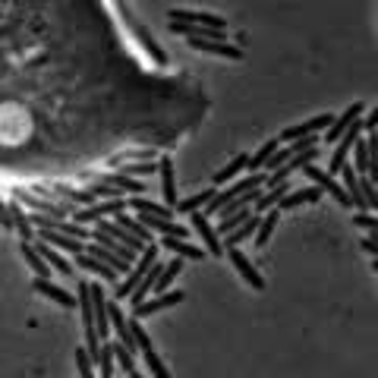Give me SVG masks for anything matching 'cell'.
<instances>
[{"label":"cell","mask_w":378,"mask_h":378,"mask_svg":"<svg viewBox=\"0 0 378 378\" xmlns=\"http://www.w3.org/2000/svg\"><path fill=\"white\" fill-rule=\"evenodd\" d=\"M117 10H120V16H123V23L129 26V32L136 35V41H139V45L145 48V54H148L155 63H161V67H164V63H171V57H167V50H164V48L155 41V35L148 32V26H142L139 19L133 16V10H129V6L123 4V0H117Z\"/></svg>","instance_id":"cell-1"},{"label":"cell","mask_w":378,"mask_h":378,"mask_svg":"<svg viewBox=\"0 0 378 378\" xmlns=\"http://www.w3.org/2000/svg\"><path fill=\"white\" fill-rule=\"evenodd\" d=\"M158 261V246L155 243H148L145 246V249L139 252V256H136V261H133V268H129L126 271V278H123L117 287H114V300H126L129 293H133L136 287H139V281L145 278V271H148L151 265H155Z\"/></svg>","instance_id":"cell-2"},{"label":"cell","mask_w":378,"mask_h":378,"mask_svg":"<svg viewBox=\"0 0 378 378\" xmlns=\"http://www.w3.org/2000/svg\"><path fill=\"white\" fill-rule=\"evenodd\" d=\"M303 173H306V180L315 189H322V195L328 193L338 205H350V199H347V193H344V186H340V180L338 177H331L325 167H318V164H306L303 167Z\"/></svg>","instance_id":"cell-3"},{"label":"cell","mask_w":378,"mask_h":378,"mask_svg":"<svg viewBox=\"0 0 378 378\" xmlns=\"http://www.w3.org/2000/svg\"><path fill=\"white\" fill-rule=\"evenodd\" d=\"M360 136H362V117H360V120H353L350 126H347L344 133H340V139L334 142V155H331L328 167H325V171H328L331 177H338V173H340V167L347 164V158H350V148H353V142L360 139Z\"/></svg>","instance_id":"cell-4"},{"label":"cell","mask_w":378,"mask_h":378,"mask_svg":"<svg viewBox=\"0 0 378 378\" xmlns=\"http://www.w3.org/2000/svg\"><path fill=\"white\" fill-rule=\"evenodd\" d=\"M117 212H126V199H101L89 208H72V221L89 227V224L101 221V217H107V215H117Z\"/></svg>","instance_id":"cell-5"},{"label":"cell","mask_w":378,"mask_h":378,"mask_svg":"<svg viewBox=\"0 0 378 378\" xmlns=\"http://www.w3.org/2000/svg\"><path fill=\"white\" fill-rule=\"evenodd\" d=\"M89 296H92V318H94V331H98L101 340L111 338V322H107V293H104V284L92 281L89 284Z\"/></svg>","instance_id":"cell-6"},{"label":"cell","mask_w":378,"mask_h":378,"mask_svg":"<svg viewBox=\"0 0 378 378\" xmlns=\"http://www.w3.org/2000/svg\"><path fill=\"white\" fill-rule=\"evenodd\" d=\"M186 300L183 290H167V293H155L151 300H142L139 306L133 309V318H148V315H158V312L171 309V306H180Z\"/></svg>","instance_id":"cell-7"},{"label":"cell","mask_w":378,"mask_h":378,"mask_svg":"<svg viewBox=\"0 0 378 378\" xmlns=\"http://www.w3.org/2000/svg\"><path fill=\"white\" fill-rule=\"evenodd\" d=\"M331 120H334V114H315V117L296 123V126H287L278 139L281 142H293V139H303V136H318V133H325V129L331 126Z\"/></svg>","instance_id":"cell-8"},{"label":"cell","mask_w":378,"mask_h":378,"mask_svg":"<svg viewBox=\"0 0 378 378\" xmlns=\"http://www.w3.org/2000/svg\"><path fill=\"white\" fill-rule=\"evenodd\" d=\"M227 259H230V265L237 268V274H239V278H243L246 284H249L252 290H265V278H261V271L256 268V261L246 256L239 246H237V249H227Z\"/></svg>","instance_id":"cell-9"},{"label":"cell","mask_w":378,"mask_h":378,"mask_svg":"<svg viewBox=\"0 0 378 378\" xmlns=\"http://www.w3.org/2000/svg\"><path fill=\"white\" fill-rule=\"evenodd\" d=\"M16 199L23 202V205L35 208V212L48 215V217H67V215H72V205H67V202L60 205V202H50V199H45V195L28 193V189H16Z\"/></svg>","instance_id":"cell-10"},{"label":"cell","mask_w":378,"mask_h":378,"mask_svg":"<svg viewBox=\"0 0 378 378\" xmlns=\"http://www.w3.org/2000/svg\"><path fill=\"white\" fill-rule=\"evenodd\" d=\"M158 177H161V195L167 208H177L180 202V189H177V167H173L171 158H158Z\"/></svg>","instance_id":"cell-11"},{"label":"cell","mask_w":378,"mask_h":378,"mask_svg":"<svg viewBox=\"0 0 378 378\" xmlns=\"http://www.w3.org/2000/svg\"><path fill=\"white\" fill-rule=\"evenodd\" d=\"M189 221H193V227H195V234H199V239L205 246L202 249L208 252V256H224V246H221V237H217V230H212V224H208V215H202V212H193L189 215Z\"/></svg>","instance_id":"cell-12"},{"label":"cell","mask_w":378,"mask_h":378,"mask_svg":"<svg viewBox=\"0 0 378 378\" xmlns=\"http://www.w3.org/2000/svg\"><path fill=\"white\" fill-rule=\"evenodd\" d=\"M167 19L171 23H186V26H212V28H227V19L224 16H215V13H199V10H167Z\"/></svg>","instance_id":"cell-13"},{"label":"cell","mask_w":378,"mask_h":378,"mask_svg":"<svg viewBox=\"0 0 378 378\" xmlns=\"http://www.w3.org/2000/svg\"><path fill=\"white\" fill-rule=\"evenodd\" d=\"M32 290L48 296L50 303H57V306H63V309H76V296H72L70 290H63L60 284H54L50 278H32Z\"/></svg>","instance_id":"cell-14"},{"label":"cell","mask_w":378,"mask_h":378,"mask_svg":"<svg viewBox=\"0 0 378 378\" xmlns=\"http://www.w3.org/2000/svg\"><path fill=\"white\" fill-rule=\"evenodd\" d=\"M362 114H366V104H362V101H353V104L347 107V111L340 114V117H334V120H331V126H328V129H325V133H322V142L334 145V142L340 139V133H344V129L350 126L353 120H360Z\"/></svg>","instance_id":"cell-15"},{"label":"cell","mask_w":378,"mask_h":378,"mask_svg":"<svg viewBox=\"0 0 378 378\" xmlns=\"http://www.w3.org/2000/svg\"><path fill=\"white\" fill-rule=\"evenodd\" d=\"M72 265H76V268H82V271H89V274H94V278H98L101 284H114V287L120 284V274L114 271L111 265H104V261H98L94 256H89V252H79Z\"/></svg>","instance_id":"cell-16"},{"label":"cell","mask_w":378,"mask_h":378,"mask_svg":"<svg viewBox=\"0 0 378 378\" xmlns=\"http://www.w3.org/2000/svg\"><path fill=\"white\" fill-rule=\"evenodd\" d=\"M38 239H41V243H48L50 249L70 252V256L85 252V243H89V239H76V237H67V234H57V230H38Z\"/></svg>","instance_id":"cell-17"},{"label":"cell","mask_w":378,"mask_h":378,"mask_svg":"<svg viewBox=\"0 0 378 378\" xmlns=\"http://www.w3.org/2000/svg\"><path fill=\"white\" fill-rule=\"evenodd\" d=\"M139 221L151 234H161V237H180V239H189V227L173 217H151V215H139Z\"/></svg>","instance_id":"cell-18"},{"label":"cell","mask_w":378,"mask_h":378,"mask_svg":"<svg viewBox=\"0 0 378 378\" xmlns=\"http://www.w3.org/2000/svg\"><path fill=\"white\" fill-rule=\"evenodd\" d=\"M322 199V189L315 186H303V189H290V193L281 195V202L274 208L278 212H287V208H303V205H315V202Z\"/></svg>","instance_id":"cell-19"},{"label":"cell","mask_w":378,"mask_h":378,"mask_svg":"<svg viewBox=\"0 0 378 378\" xmlns=\"http://www.w3.org/2000/svg\"><path fill=\"white\" fill-rule=\"evenodd\" d=\"M281 215L284 212H278V208H268V212L259 217V227H256V234H252V246H256V249H265V246L271 243L274 230H278V224H281Z\"/></svg>","instance_id":"cell-20"},{"label":"cell","mask_w":378,"mask_h":378,"mask_svg":"<svg viewBox=\"0 0 378 378\" xmlns=\"http://www.w3.org/2000/svg\"><path fill=\"white\" fill-rule=\"evenodd\" d=\"M94 224H98V227H94V230H101V234L114 237V239H117V243H123V246H126V249H133L136 256H139V252L145 249V243H142V239H136L133 234H129V230H123L117 221H107V217H101V221H94Z\"/></svg>","instance_id":"cell-21"},{"label":"cell","mask_w":378,"mask_h":378,"mask_svg":"<svg viewBox=\"0 0 378 378\" xmlns=\"http://www.w3.org/2000/svg\"><path fill=\"white\" fill-rule=\"evenodd\" d=\"M158 243L164 246V249H171L177 259H189V261H202L208 256L202 246H195V243H189V239H180V237H161Z\"/></svg>","instance_id":"cell-22"},{"label":"cell","mask_w":378,"mask_h":378,"mask_svg":"<svg viewBox=\"0 0 378 378\" xmlns=\"http://www.w3.org/2000/svg\"><path fill=\"white\" fill-rule=\"evenodd\" d=\"M10 217H13V230L19 234V239H23V243H32V239H35V224H32V215L26 212L19 199L10 202Z\"/></svg>","instance_id":"cell-23"},{"label":"cell","mask_w":378,"mask_h":378,"mask_svg":"<svg viewBox=\"0 0 378 378\" xmlns=\"http://www.w3.org/2000/svg\"><path fill=\"white\" fill-rule=\"evenodd\" d=\"M35 249L41 252V259L48 261L50 271H54V274H63V278H72V274H76V265H72V261H70L67 256H63V252L50 249V246H48V243H41V239H38V246H35Z\"/></svg>","instance_id":"cell-24"},{"label":"cell","mask_w":378,"mask_h":378,"mask_svg":"<svg viewBox=\"0 0 378 378\" xmlns=\"http://www.w3.org/2000/svg\"><path fill=\"white\" fill-rule=\"evenodd\" d=\"M189 48L202 50V54L224 57V60H243V48L230 45V41H189Z\"/></svg>","instance_id":"cell-25"},{"label":"cell","mask_w":378,"mask_h":378,"mask_svg":"<svg viewBox=\"0 0 378 378\" xmlns=\"http://www.w3.org/2000/svg\"><path fill=\"white\" fill-rule=\"evenodd\" d=\"M350 155H353V171L360 173V177H375V161H372V151H369V145H366V139H362V136L353 142Z\"/></svg>","instance_id":"cell-26"},{"label":"cell","mask_w":378,"mask_h":378,"mask_svg":"<svg viewBox=\"0 0 378 378\" xmlns=\"http://www.w3.org/2000/svg\"><path fill=\"white\" fill-rule=\"evenodd\" d=\"M259 217H261V215H249L243 224H239V227H234L230 234H224V239H221L224 249H237L239 243L252 239V234H256V227H259Z\"/></svg>","instance_id":"cell-27"},{"label":"cell","mask_w":378,"mask_h":378,"mask_svg":"<svg viewBox=\"0 0 378 378\" xmlns=\"http://www.w3.org/2000/svg\"><path fill=\"white\" fill-rule=\"evenodd\" d=\"M101 183H107V186H114V189H120L123 195H142L145 186L142 180H136V177H126V173H120V171H114V173H104L101 177Z\"/></svg>","instance_id":"cell-28"},{"label":"cell","mask_w":378,"mask_h":378,"mask_svg":"<svg viewBox=\"0 0 378 378\" xmlns=\"http://www.w3.org/2000/svg\"><path fill=\"white\" fill-rule=\"evenodd\" d=\"M246 161H249V151H239V155H237V158H234V161H230V164H224L221 171H215V177H212L215 189H217V186H227L230 180H237L239 173L246 171Z\"/></svg>","instance_id":"cell-29"},{"label":"cell","mask_w":378,"mask_h":378,"mask_svg":"<svg viewBox=\"0 0 378 378\" xmlns=\"http://www.w3.org/2000/svg\"><path fill=\"white\" fill-rule=\"evenodd\" d=\"M114 221H117L123 230H129V234H133L136 239H142L145 246H148V243H155V234H151V230L145 227V224L139 221V217H133L129 212H117V215H114Z\"/></svg>","instance_id":"cell-30"},{"label":"cell","mask_w":378,"mask_h":378,"mask_svg":"<svg viewBox=\"0 0 378 378\" xmlns=\"http://www.w3.org/2000/svg\"><path fill=\"white\" fill-rule=\"evenodd\" d=\"M19 252H23V259H26V265L32 268V274L35 278H50V265L45 259H41V252L35 249V243H19Z\"/></svg>","instance_id":"cell-31"},{"label":"cell","mask_w":378,"mask_h":378,"mask_svg":"<svg viewBox=\"0 0 378 378\" xmlns=\"http://www.w3.org/2000/svg\"><path fill=\"white\" fill-rule=\"evenodd\" d=\"M89 239H92V243H98V246H104L107 252H114V256L123 259L126 265H133V261H136V252H133V249H126L123 243H117V239L107 237V234H101V230H92V237H89Z\"/></svg>","instance_id":"cell-32"},{"label":"cell","mask_w":378,"mask_h":378,"mask_svg":"<svg viewBox=\"0 0 378 378\" xmlns=\"http://www.w3.org/2000/svg\"><path fill=\"white\" fill-rule=\"evenodd\" d=\"M215 193H217V189H199V193H193V195H186V199H180L173 212H180V215L202 212V208H205L208 202H212V195H215Z\"/></svg>","instance_id":"cell-33"},{"label":"cell","mask_w":378,"mask_h":378,"mask_svg":"<svg viewBox=\"0 0 378 378\" xmlns=\"http://www.w3.org/2000/svg\"><path fill=\"white\" fill-rule=\"evenodd\" d=\"M85 252H89V256H94L98 261H104V265H111L117 274H126L129 268H133V265H126V261H123V259H117V256H114V252H107L104 246H98V243H85Z\"/></svg>","instance_id":"cell-34"},{"label":"cell","mask_w":378,"mask_h":378,"mask_svg":"<svg viewBox=\"0 0 378 378\" xmlns=\"http://www.w3.org/2000/svg\"><path fill=\"white\" fill-rule=\"evenodd\" d=\"M278 148H281V139H268V142L256 151V155H249V161H246V171H249V173H265L261 167H265V161H268V158H271Z\"/></svg>","instance_id":"cell-35"},{"label":"cell","mask_w":378,"mask_h":378,"mask_svg":"<svg viewBox=\"0 0 378 378\" xmlns=\"http://www.w3.org/2000/svg\"><path fill=\"white\" fill-rule=\"evenodd\" d=\"M139 353H142V362L148 366V372L155 375V378H171V369L164 366V360L158 356L155 347H151V350H139Z\"/></svg>","instance_id":"cell-36"},{"label":"cell","mask_w":378,"mask_h":378,"mask_svg":"<svg viewBox=\"0 0 378 378\" xmlns=\"http://www.w3.org/2000/svg\"><path fill=\"white\" fill-rule=\"evenodd\" d=\"M111 353H114V362H117V366H120V372H123V375H129V372H133V369H136V360H133L136 353H129L126 347L120 344V340H117V344H114V340H111Z\"/></svg>","instance_id":"cell-37"},{"label":"cell","mask_w":378,"mask_h":378,"mask_svg":"<svg viewBox=\"0 0 378 378\" xmlns=\"http://www.w3.org/2000/svg\"><path fill=\"white\" fill-rule=\"evenodd\" d=\"M129 334H133V340H136V347L139 350H151V338H148V331L142 328V318H129Z\"/></svg>","instance_id":"cell-38"},{"label":"cell","mask_w":378,"mask_h":378,"mask_svg":"<svg viewBox=\"0 0 378 378\" xmlns=\"http://www.w3.org/2000/svg\"><path fill=\"white\" fill-rule=\"evenodd\" d=\"M120 173H126V177H136V180H142V177H148V173H158V161H142V164H123V167H120Z\"/></svg>","instance_id":"cell-39"},{"label":"cell","mask_w":378,"mask_h":378,"mask_svg":"<svg viewBox=\"0 0 378 378\" xmlns=\"http://www.w3.org/2000/svg\"><path fill=\"white\" fill-rule=\"evenodd\" d=\"M360 189H362V199H366V208H369V212H375V205H378L375 177H360Z\"/></svg>","instance_id":"cell-40"},{"label":"cell","mask_w":378,"mask_h":378,"mask_svg":"<svg viewBox=\"0 0 378 378\" xmlns=\"http://www.w3.org/2000/svg\"><path fill=\"white\" fill-rule=\"evenodd\" d=\"M76 369H79V378H98V375H94V362L89 360L85 347H79V350H76Z\"/></svg>","instance_id":"cell-41"},{"label":"cell","mask_w":378,"mask_h":378,"mask_svg":"<svg viewBox=\"0 0 378 378\" xmlns=\"http://www.w3.org/2000/svg\"><path fill=\"white\" fill-rule=\"evenodd\" d=\"M92 195H94L98 202H101V199H126L120 189H114V186H107V183H94V186H92Z\"/></svg>","instance_id":"cell-42"},{"label":"cell","mask_w":378,"mask_h":378,"mask_svg":"<svg viewBox=\"0 0 378 378\" xmlns=\"http://www.w3.org/2000/svg\"><path fill=\"white\" fill-rule=\"evenodd\" d=\"M353 224H356V227H362V230H369V234H375V217L372 215H366V212L353 215Z\"/></svg>","instance_id":"cell-43"},{"label":"cell","mask_w":378,"mask_h":378,"mask_svg":"<svg viewBox=\"0 0 378 378\" xmlns=\"http://www.w3.org/2000/svg\"><path fill=\"white\" fill-rule=\"evenodd\" d=\"M155 151L151 148H139V151H126V155H117V158H111V164H120V161H126V158H133V161H139V158H151Z\"/></svg>","instance_id":"cell-44"},{"label":"cell","mask_w":378,"mask_h":378,"mask_svg":"<svg viewBox=\"0 0 378 378\" xmlns=\"http://www.w3.org/2000/svg\"><path fill=\"white\" fill-rule=\"evenodd\" d=\"M0 230H13V217H10V202L0 199Z\"/></svg>","instance_id":"cell-45"},{"label":"cell","mask_w":378,"mask_h":378,"mask_svg":"<svg viewBox=\"0 0 378 378\" xmlns=\"http://www.w3.org/2000/svg\"><path fill=\"white\" fill-rule=\"evenodd\" d=\"M375 123H378V114H375V111L362 114V129H369V133H375Z\"/></svg>","instance_id":"cell-46"},{"label":"cell","mask_w":378,"mask_h":378,"mask_svg":"<svg viewBox=\"0 0 378 378\" xmlns=\"http://www.w3.org/2000/svg\"><path fill=\"white\" fill-rule=\"evenodd\" d=\"M362 252H369V256H378V246H375V234H369L366 239H362Z\"/></svg>","instance_id":"cell-47"},{"label":"cell","mask_w":378,"mask_h":378,"mask_svg":"<svg viewBox=\"0 0 378 378\" xmlns=\"http://www.w3.org/2000/svg\"><path fill=\"white\" fill-rule=\"evenodd\" d=\"M126 378H145V375H139V372H136V369H133V372H129Z\"/></svg>","instance_id":"cell-48"}]
</instances>
